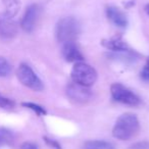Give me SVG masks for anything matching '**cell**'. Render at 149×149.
Returning a JSON list of instances; mask_svg holds the SVG:
<instances>
[{"label":"cell","instance_id":"6da1fadb","mask_svg":"<svg viewBox=\"0 0 149 149\" xmlns=\"http://www.w3.org/2000/svg\"><path fill=\"white\" fill-rule=\"evenodd\" d=\"M139 120L133 113H124L116 120L112 129V135L118 140H129L139 131Z\"/></svg>","mask_w":149,"mask_h":149},{"label":"cell","instance_id":"7a4b0ae2","mask_svg":"<svg viewBox=\"0 0 149 149\" xmlns=\"http://www.w3.org/2000/svg\"><path fill=\"white\" fill-rule=\"evenodd\" d=\"M81 31V27L77 19L72 17H66L59 19L56 25V39L60 43L74 42Z\"/></svg>","mask_w":149,"mask_h":149},{"label":"cell","instance_id":"3957f363","mask_svg":"<svg viewBox=\"0 0 149 149\" xmlns=\"http://www.w3.org/2000/svg\"><path fill=\"white\" fill-rule=\"evenodd\" d=\"M72 82L85 87L92 86L97 80V72L93 66L83 61L76 62L70 72Z\"/></svg>","mask_w":149,"mask_h":149},{"label":"cell","instance_id":"277c9868","mask_svg":"<svg viewBox=\"0 0 149 149\" xmlns=\"http://www.w3.org/2000/svg\"><path fill=\"white\" fill-rule=\"evenodd\" d=\"M17 76L19 82L33 91L40 92L44 89V85L33 68L27 63H21L17 70Z\"/></svg>","mask_w":149,"mask_h":149},{"label":"cell","instance_id":"5b68a950","mask_svg":"<svg viewBox=\"0 0 149 149\" xmlns=\"http://www.w3.org/2000/svg\"><path fill=\"white\" fill-rule=\"evenodd\" d=\"M110 93L116 101L131 106H137L140 104V98L120 83H114L110 87Z\"/></svg>","mask_w":149,"mask_h":149},{"label":"cell","instance_id":"8992f818","mask_svg":"<svg viewBox=\"0 0 149 149\" xmlns=\"http://www.w3.org/2000/svg\"><path fill=\"white\" fill-rule=\"evenodd\" d=\"M66 95L76 103H86L92 97V92L89 87H85L72 82L66 87Z\"/></svg>","mask_w":149,"mask_h":149},{"label":"cell","instance_id":"52a82bcc","mask_svg":"<svg viewBox=\"0 0 149 149\" xmlns=\"http://www.w3.org/2000/svg\"><path fill=\"white\" fill-rule=\"evenodd\" d=\"M40 15V8L37 4H31L27 7L21 22V26L23 30L27 33H31L34 31L37 24L38 17Z\"/></svg>","mask_w":149,"mask_h":149},{"label":"cell","instance_id":"ba28073f","mask_svg":"<svg viewBox=\"0 0 149 149\" xmlns=\"http://www.w3.org/2000/svg\"><path fill=\"white\" fill-rule=\"evenodd\" d=\"M17 34V25L11 17L4 15L0 17V37L2 39H13Z\"/></svg>","mask_w":149,"mask_h":149},{"label":"cell","instance_id":"9c48e42d","mask_svg":"<svg viewBox=\"0 0 149 149\" xmlns=\"http://www.w3.org/2000/svg\"><path fill=\"white\" fill-rule=\"evenodd\" d=\"M61 53L63 58L68 62H79L83 61L84 57L80 52L79 48L74 44V42H66L62 44Z\"/></svg>","mask_w":149,"mask_h":149},{"label":"cell","instance_id":"30bf717a","mask_svg":"<svg viewBox=\"0 0 149 149\" xmlns=\"http://www.w3.org/2000/svg\"><path fill=\"white\" fill-rule=\"evenodd\" d=\"M106 17L114 26L118 28H126L128 26V19L126 15L116 6H108L106 8Z\"/></svg>","mask_w":149,"mask_h":149},{"label":"cell","instance_id":"8fae6325","mask_svg":"<svg viewBox=\"0 0 149 149\" xmlns=\"http://www.w3.org/2000/svg\"><path fill=\"white\" fill-rule=\"evenodd\" d=\"M101 44L105 48L112 50L114 52H123L128 51V45L120 37H113L111 39L102 40Z\"/></svg>","mask_w":149,"mask_h":149},{"label":"cell","instance_id":"7c38bea8","mask_svg":"<svg viewBox=\"0 0 149 149\" xmlns=\"http://www.w3.org/2000/svg\"><path fill=\"white\" fill-rule=\"evenodd\" d=\"M2 7L3 11L1 15L13 19L19 11L21 1L19 0H2Z\"/></svg>","mask_w":149,"mask_h":149},{"label":"cell","instance_id":"4fadbf2b","mask_svg":"<svg viewBox=\"0 0 149 149\" xmlns=\"http://www.w3.org/2000/svg\"><path fill=\"white\" fill-rule=\"evenodd\" d=\"M82 149H114V146L107 141L90 140L84 143Z\"/></svg>","mask_w":149,"mask_h":149},{"label":"cell","instance_id":"5bb4252c","mask_svg":"<svg viewBox=\"0 0 149 149\" xmlns=\"http://www.w3.org/2000/svg\"><path fill=\"white\" fill-rule=\"evenodd\" d=\"M15 136L10 130L6 128H0V147L3 145H9L13 143Z\"/></svg>","mask_w":149,"mask_h":149},{"label":"cell","instance_id":"9a60e30c","mask_svg":"<svg viewBox=\"0 0 149 149\" xmlns=\"http://www.w3.org/2000/svg\"><path fill=\"white\" fill-rule=\"evenodd\" d=\"M11 72V65L9 61L3 56H0V78L7 77Z\"/></svg>","mask_w":149,"mask_h":149},{"label":"cell","instance_id":"2e32d148","mask_svg":"<svg viewBox=\"0 0 149 149\" xmlns=\"http://www.w3.org/2000/svg\"><path fill=\"white\" fill-rule=\"evenodd\" d=\"M22 105L29 108V109H32L34 112H36L38 116H45V114L47 113L45 108L38 105V104H36V103H33V102H23Z\"/></svg>","mask_w":149,"mask_h":149},{"label":"cell","instance_id":"e0dca14e","mask_svg":"<svg viewBox=\"0 0 149 149\" xmlns=\"http://www.w3.org/2000/svg\"><path fill=\"white\" fill-rule=\"evenodd\" d=\"M0 107L3 109H13L15 107V102L0 94Z\"/></svg>","mask_w":149,"mask_h":149},{"label":"cell","instance_id":"ac0fdd59","mask_svg":"<svg viewBox=\"0 0 149 149\" xmlns=\"http://www.w3.org/2000/svg\"><path fill=\"white\" fill-rule=\"evenodd\" d=\"M128 149H149V142L148 141L137 142V143H135V144L131 145Z\"/></svg>","mask_w":149,"mask_h":149},{"label":"cell","instance_id":"d6986e66","mask_svg":"<svg viewBox=\"0 0 149 149\" xmlns=\"http://www.w3.org/2000/svg\"><path fill=\"white\" fill-rule=\"evenodd\" d=\"M141 78L145 81H149V57L147 58L143 70H141Z\"/></svg>","mask_w":149,"mask_h":149},{"label":"cell","instance_id":"ffe728a7","mask_svg":"<svg viewBox=\"0 0 149 149\" xmlns=\"http://www.w3.org/2000/svg\"><path fill=\"white\" fill-rule=\"evenodd\" d=\"M21 149H38V147L33 142H25L24 144H22Z\"/></svg>","mask_w":149,"mask_h":149},{"label":"cell","instance_id":"44dd1931","mask_svg":"<svg viewBox=\"0 0 149 149\" xmlns=\"http://www.w3.org/2000/svg\"><path fill=\"white\" fill-rule=\"evenodd\" d=\"M145 13H146L147 15L149 17V3L148 4H146V6H145Z\"/></svg>","mask_w":149,"mask_h":149}]
</instances>
